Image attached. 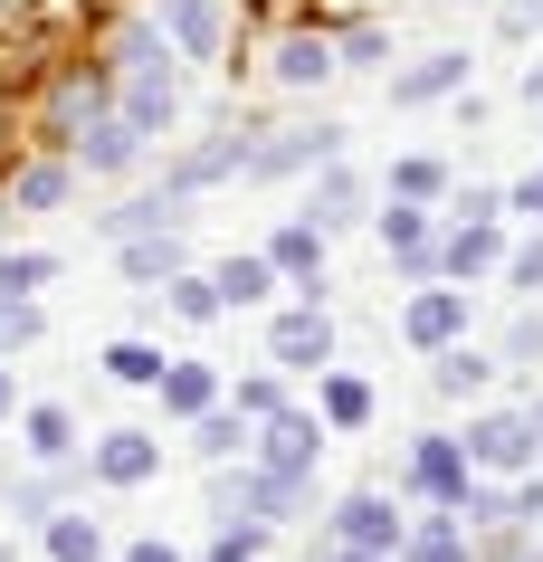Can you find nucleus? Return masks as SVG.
<instances>
[{
	"mask_svg": "<svg viewBox=\"0 0 543 562\" xmlns=\"http://www.w3.org/2000/svg\"><path fill=\"white\" fill-rule=\"evenodd\" d=\"M506 210H514V220H534V229H543V172H524V181H514V191H506Z\"/></svg>",
	"mask_w": 543,
	"mask_h": 562,
	"instance_id": "obj_43",
	"label": "nucleus"
},
{
	"mask_svg": "<svg viewBox=\"0 0 543 562\" xmlns=\"http://www.w3.org/2000/svg\"><path fill=\"white\" fill-rule=\"evenodd\" d=\"M20 448H30L38 468H58V458H77V411H58V401H30V411H20Z\"/></svg>",
	"mask_w": 543,
	"mask_h": 562,
	"instance_id": "obj_21",
	"label": "nucleus"
},
{
	"mask_svg": "<svg viewBox=\"0 0 543 562\" xmlns=\"http://www.w3.org/2000/svg\"><path fill=\"white\" fill-rule=\"evenodd\" d=\"M400 334H410L420 353H449L457 334H467V286H420L410 315H400Z\"/></svg>",
	"mask_w": 543,
	"mask_h": 562,
	"instance_id": "obj_14",
	"label": "nucleus"
},
{
	"mask_svg": "<svg viewBox=\"0 0 543 562\" xmlns=\"http://www.w3.org/2000/svg\"><path fill=\"white\" fill-rule=\"evenodd\" d=\"M467 468L477 476H524L534 468V448H543V419L534 411H486V419H467Z\"/></svg>",
	"mask_w": 543,
	"mask_h": 562,
	"instance_id": "obj_4",
	"label": "nucleus"
},
{
	"mask_svg": "<svg viewBox=\"0 0 543 562\" xmlns=\"http://www.w3.org/2000/svg\"><path fill=\"white\" fill-rule=\"evenodd\" d=\"M534 419H543V411H534Z\"/></svg>",
	"mask_w": 543,
	"mask_h": 562,
	"instance_id": "obj_52",
	"label": "nucleus"
},
{
	"mask_svg": "<svg viewBox=\"0 0 543 562\" xmlns=\"http://www.w3.org/2000/svg\"><path fill=\"white\" fill-rule=\"evenodd\" d=\"M506 353H514V362H543V325H534V315H524V325L506 334Z\"/></svg>",
	"mask_w": 543,
	"mask_h": 562,
	"instance_id": "obj_45",
	"label": "nucleus"
},
{
	"mask_svg": "<svg viewBox=\"0 0 543 562\" xmlns=\"http://www.w3.org/2000/svg\"><path fill=\"white\" fill-rule=\"evenodd\" d=\"M268 77L286 95L325 87V77H333V30H286V38H276V58H268Z\"/></svg>",
	"mask_w": 543,
	"mask_h": 562,
	"instance_id": "obj_18",
	"label": "nucleus"
},
{
	"mask_svg": "<svg viewBox=\"0 0 543 562\" xmlns=\"http://www.w3.org/2000/svg\"><path fill=\"white\" fill-rule=\"evenodd\" d=\"M439 191H449V162H439V153L392 162V201H439Z\"/></svg>",
	"mask_w": 543,
	"mask_h": 562,
	"instance_id": "obj_34",
	"label": "nucleus"
},
{
	"mask_svg": "<svg viewBox=\"0 0 543 562\" xmlns=\"http://www.w3.org/2000/svg\"><path fill=\"white\" fill-rule=\"evenodd\" d=\"M181 220H191V210H181V191H134L124 210H105V220H95V238L115 248V238H144V229H181Z\"/></svg>",
	"mask_w": 543,
	"mask_h": 562,
	"instance_id": "obj_20",
	"label": "nucleus"
},
{
	"mask_svg": "<svg viewBox=\"0 0 543 562\" xmlns=\"http://www.w3.org/2000/svg\"><path fill=\"white\" fill-rule=\"evenodd\" d=\"M58 277V248H0V296H48Z\"/></svg>",
	"mask_w": 543,
	"mask_h": 562,
	"instance_id": "obj_32",
	"label": "nucleus"
},
{
	"mask_svg": "<svg viewBox=\"0 0 543 562\" xmlns=\"http://www.w3.org/2000/svg\"><path fill=\"white\" fill-rule=\"evenodd\" d=\"M477 562H543V543H534V533H514V525H506V533H496V543H486Z\"/></svg>",
	"mask_w": 543,
	"mask_h": 562,
	"instance_id": "obj_41",
	"label": "nucleus"
},
{
	"mask_svg": "<svg viewBox=\"0 0 543 562\" xmlns=\"http://www.w3.org/2000/svg\"><path fill=\"white\" fill-rule=\"evenodd\" d=\"M496 30H506V38H534V30H543V0H506V10H496Z\"/></svg>",
	"mask_w": 543,
	"mask_h": 562,
	"instance_id": "obj_42",
	"label": "nucleus"
},
{
	"mask_svg": "<svg viewBox=\"0 0 543 562\" xmlns=\"http://www.w3.org/2000/svg\"><path fill=\"white\" fill-rule=\"evenodd\" d=\"M67 191H77V162H67V153H38V162L10 172V210H58Z\"/></svg>",
	"mask_w": 543,
	"mask_h": 562,
	"instance_id": "obj_26",
	"label": "nucleus"
},
{
	"mask_svg": "<svg viewBox=\"0 0 543 562\" xmlns=\"http://www.w3.org/2000/svg\"><path fill=\"white\" fill-rule=\"evenodd\" d=\"M268 362L276 372H325L333 362V315L315 296H296L286 315H268Z\"/></svg>",
	"mask_w": 543,
	"mask_h": 562,
	"instance_id": "obj_6",
	"label": "nucleus"
},
{
	"mask_svg": "<svg viewBox=\"0 0 543 562\" xmlns=\"http://www.w3.org/2000/svg\"><path fill=\"white\" fill-rule=\"evenodd\" d=\"M38 543H48V562H105V525H95V515H48V525H38Z\"/></svg>",
	"mask_w": 543,
	"mask_h": 562,
	"instance_id": "obj_29",
	"label": "nucleus"
},
{
	"mask_svg": "<svg viewBox=\"0 0 543 562\" xmlns=\"http://www.w3.org/2000/svg\"><path fill=\"white\" fill-rule=\"evenodd\" d=\"M248 144H258L248 124L211 134V144H191V153L172 162V172H162V191H181V201H191V191H211V181H239V172H248Z\"/></svg>",
	"mask_w": 543,
	"mask_h": 562,
	"instance_id": "obj_10",
	"label": "nucleus"
},
{
	"mask_svg": "<svg viewBox=\"0 0 543 562\" xmlns=\"http://www.w3.org/2000/svg\"><path fill=\"white\" fill-rule=\"evenodd\" d=\"M211 286H219V315H248V305H268V296H276L268 248H258V258H219V267H211Z\"/></svg>",
	"mask_w": 543,
	"mask_h": 562,
	"instance_id": "obj_25",
	"label": "nucleus"
},
{
	"mask_svg": "<svg viewBox=\"0 0 543 562\" xmlns=\"http://www.w3.org/2000/svg\"><path fill=\"white\" fill-rule=\"evenodd\" d=\"M524 95H534V105H543V58H534V67H524Z\"/></svg>",
	"mask_w": 543,
	"mask_h": 562,
	"instance_id": "obj_49",
	"label": "nucleus"
},
{
	"mask_svg": "<svg viewBox=\"0 0 543 562\" xmlns=\"http://www.w3.org/2000/svg\"><path fill=\"white\" fill-rule=\"evenodd\" d=\"M0 419H20V382L10 372H0Z\"/></svg>",
	"mask_w": 543,
	"mask_h": 562,
	"instance_id": "obj_47",
	"label": "nucleus"
},
{
	"mask_svg": "<svg viewBox=\"0 0 543 562\" xmlns=\"http://www.w3.org/2000/svg\"><path fill=\"white\" fill-rule=\"evenodd\" d=\"M162 344H144V334H115V344H105V382H124V391H152L162 382Z\"/></svg>",
	"mask_w": 543,
	"mask_h": 562,
	"instance_id": "obj_30",
	"label": "nucleus"
},
{
	"mask_svg": "<svg viewBox=\"0 0 543 562\" xmlns=\"http://www.w3.org/2000/svg\"><path fill=\"white\" fill-rule=\"evenodd\" d=\"M124 562H181L172 543H124Z\"/></svg>",
	"mask_w": 543,
	"mask_h": 562,
	"instance_id": "obj_46",
	"label": "nucleus"
},
{
	"mask_svg": "<svg viewBox=\"0 0 543 562\" xmlns=\"http://www.w3.org/2000/svg\"><path fill=\"white\" fill-rule=\"evenodd\" d=\"M467 476H477V468H467V448H457V439H420V448H410V468H400V486H410L420 505H457V496H467Z\"/></svg>",
	"mask_w": 543,
	"mask_h": 562,
	"instance_id": "obj_12",
	"label": "nucleus"
},
{
	"mask_svg": "<svg viewBox=\"0 0 543 562\" xmlns=\"http://www.w3.org/2000/svg\"><path fill=\"white\" fill-rule=\"evenodd\" d=\"M38 334H48V315H38V296H0V362L30 353Z\"/></svg>",
	"mask_w": 543,
	"mask_h": 562,
	"instance_id": "obj_35",
	"label": "nucleus"
},
{
	"mask_svg": "<svg viewBox=\"0 0 543 562\" xmlns=\"http://www.w3.org/2000/svg\"><path fill=\"white\" fill-rule=\"evenodd\" d=\"M382 248H392L410 277H429V210L420 201H392V210H382Z\"/></svg>",
	"mask_w": 543,
	"mask_h": 562,
	"instance_id": "obj_28",
	"label": "nucleus"
},
{
	"mask_svg": "<svg viewBox=\"0 0 543 562\" xmlns=\"http://www.w3.org/2000/svg\"><path fill=\"white\" fill-rule=\"evenodd\" d=\"M343 134L353 124H286V134H268V144H248V181H286V172H325V162H343Z\"/></svg>",
	"mask_w": 543,
	"mask_h": 562,
	"instance_id": "obj_3",
	"label": "nucleus"
},
{
	"mask_svg": "<svg viewBox=\"0 0 543 562\" xmlns=\"http://www.w3.org/2000/svg\"><path fill=\"white\" fill-rule=\"evenodd\" d=\"M20 10H30V0H0V20H20Z\"/></svg>",
	"mask_w": 543,
	"mask_h": 562,
	"instance_id": "obj_50",
	"label": "nucleus"
},
{
	"mask_svg": "<svg viewBox=\"0 0 543 562\" xmlns=\"http://www.w3.org/2000/svg\"><path fill=\"white\" fill-rule=\"evenodd\" d=\"M67 162H77V172H134V162H144V134H134V124L115 115V105H105V115H87L77 124V134H67Z\"/></svg>",
	"mask_w": 543,
	"mask_h": 562,
	"instance_id": "obj_8",
	"label": "nucleus"
},
{
	"mask_svg": "<svg viewBox=\"0 0 543 562\" xmlns=\"http://www.w3.org/2000/svg\"><path fill=\"white\" fill-rule=\"evenodd\" d=\"M152 401H162V419H201V411L219 401V372H211V362H162Z\"/></svg>",
	"mask_w": 543,
	"mask_h": 562,
	"instance_id": "obj_23",
	"label": "nucleus"
},
{
	"mask_svg": "<svg viewBox=\"0 0 543 562\" xmlns=\"http://www.w3.org/2000/svg\"><path fill=\"white\" fill-rule=\"evenodd\" d=\"M333 67H392V30L382 20H353V30L333 38Z\"/></svg>",
	"mask_w": 543,
	"mask_h": 562,
	"instance_id": "obj_36",
	"label": "nucleus"
},
{
	"mask_svg": "<svg viewBox=\"0 0 543 562\" xmlns=\"http://www.w3.org/2000/svg\"><path fill=\"white\" fill-rule=\"evenodd\" d=\"M315 419H325V429H372V382H362V372H315Z\"/></svg>",
	"mask_w": 543,
	"mask_h": 562,
	"instance_id": "obj_22",
	"label": "nucleus"
},
{
	"mask_svg": "<svg viewBox=\"0 0 543 562\" xmlns=\"http://www.w3.org/2000/svg\"><path fill=\"white\" fill-rule=\"evenodd\" d=\"M115 267L144 286V296H162L181 267H191V248H181V229H144V238H115Z\"/></svg>",
	"mask_w": 543,
	"mask_h": 562,
	"instance_id": "obj_16",
	"label": "nucleus"
},
{
	"mask_svg": "<svg viewBox=\"0 0 543 562\" xmlns=\"http://www.w3.org/2000/svg\"><path fill=\"white\" fill-rule=\"evenodd\" d=\"M105 77H115V115L134 124L144 144H152V134H172L181 87H172V48H162V30H152V20H124V30H115Z\"/></svg>",
	"mask_w": 543,
	"mask_h": 562,
	"instance_id": "obj_1",
	"label": "nucleus"
},
{
	"mask_svg": "<svg viewBox=\"0 0 543 562\" xmlns=\"http://www.w3.org/2000/svg\"><path fill=\"white\" fill-rule=\"evenodd\" d=\"M305 505H315V476H276V468L248 458L239 476H219V505H211V515H219V525H258V533H268V525H296Z\"/></svg>",
	"mask_w": 543,
	"mask_h": 562,
	"instance_id": "obj_2",
	"label": "nucleus"
},
{
	"mask_svg": "<svg viewBox=\"0 0 543 562\" xmlns=\"http://www.w3.org/2000/svg\"><path fill=\"white\" fill-rule=\"evenodd\" d=\"M152 30L172 58H219L229 48V10L219 0H152Z\"/></svg>",
	"mask_w": 543,
	"mask_h": 562,
	"instance_id": "obj_7",
	"label": "nucleus"
},
{
	"mask_svg": "<svg viewBox=\"0 0 543 562\" xmlns=\"http://www.w3.org/2000/svg\"><path fill=\"white\" fill-rule=\"evenodd\" d=\"M457 220H506V191H457Z\"/></svg>",
	"mask_w": 543,
	"mask_h": 562,
	"instance_id": "obj_44",
	"label": "nucleus"
},
{
	"mask_svg": "<svg viewBox=\"0 0 543 562\" xmlns=\"http://www.w3.org/2000/svg\"><path fill=\"white\" fill-rule=\"evenodd\" d=\"M362 201H372V191H362V172L325 162V172H315V191H305V210H296V220H315V229L333 238V229H362V220H372Z\"/></svg>",
	"mask_w": 543,
	"mask_h": 562,
	"instance_id": "obj_15",
	"label": "nucleus"
},
{
	"mask_svg": "<svg viewBox=\"0 0 543 562\" xmlns=\"http://www.w3.org/2000/svg\"><path fill=\"white\" fill-rule=\"evenodd\" d=\"M429 382L449 391V401H467V391H486V382H496V353H477V344H467V334H457L449 353L429 362Z\"/></svg>",
	"mask_w": 543,
	"mask_h": 562,
	"instance_id": "obj_31",
	"label": "nucleus"
},
{
	"mask_svg": "<svg viewBox=\"0 0 543 562\" xmlns=\"http://www.w3.org/2000/svg\"><path fill=\"white\" fill-rule=\"evenodd\" d=\"M201 562H258V525H219V543Z\"/></svg>",
	"mask_w": 543,
	"mask_h": 562,
	"instance_id": "obj_40",
	"label": "nucleus"
},
{
	"mask_svg": "<svg viewBox=\"0 0 543 562\" xmlns=\"http://www.w3.org/2000/svg\"><path fill=\"white\" fill-rule=\"evenodd\" d=\"M87 476L95 486H152V476H162V439H152V429H105V439L87 448Z\"/></svg>",
	"mask_w": 543,
	"mask_h": 562,
	"instance_id": "obj_11",
	"label": "nucleus"
},
{
	"mask_svg": "<svg viewBox=\"0 0 543 562\" xmlns=\"http://www.w3.org/2000/svg\"><path fill=\"white\" fill-rule=\"evenodd\" d=\"M429 267L467 286V277H486V267H506V229H496V220H457L449 248H429Z\"/></svg>",
	"mask_w": 543,
	"mask_h": 562,
	"instance_id": "obj_17",
	"label": "nucleus"
},
{
	"mask_svg": "<svg viewBox=\"0 0 543 562\" xmlns=\"http://www.w3.org/2000/svg\"><path fill=\"white\" fill-rule=\"evenodd\" d=\"M0 562H10V543H0Z\"/></svg>",
	"mask_w": 543,
	"mask_h": 562,
	"instance_id": "obj_51",
	"label": "nucleus"
},
{
	"mask_svg": "<svg viewBox=\"0 0 543 562\" xmlns=\"http://www.w3.org/2000/svg\"><path fill=\"white\" fill-rule=\"evenodd\" d=\"M325 562H392V553H353V543H333V553Z\"/></svg>",
	"mask_w": 543,
	"mask_h": 562,
	"instance_id": "obj_48",
	"label": "nucleus"
},
{
	"mask_svg": "<svg viewBox=\"0 0 543 562\" xmlns=\"http://www.w3.org/2000/svg\"><path fill=\"white\" fill-rule=\"evenodd\" d=\"M248 429H258V419H239L229 401H211V411L191 419V458H201V468H229V458H248Z\"/></svg>",
	"mask_w": 543,
	"mask_h": 562,
	"instance_id": "obj_24",
	"label": "nucleus"
},
{
	"mask_svg": "<svg viewBox=\"0 0 543 562\" xmlns=\"http://www.w3.org/2000/svg\"><path fill=\"white\" fill-rule=\"evenodd\" d=\"M229 411H239V419H268V411H286V372H276V362H268V372H248V382L229 391Z\"/></svg>",
	"mask_w": 543,
	"mask_h": 562,
	"instance_id": "obj_38",
	"label": "nucleus"
},
{
	"mask_svg": "<svg viewBox=\"0 0 543 562\" xmlns=\"http://www.w3.org/2000/svg\"><path fill=\"white\" fill-rule=\"evenodd\" d=\"M67 486H77V458H58L48 476H20V486H10V515H30V525H48Z\"/></svg>",
	"mask_w": 543,
	"mask_h": 562,
	"instance_id": "obj_33",
	"label": "nucleus"
},
{
	"mask_svg": "<svg viewBox=\"0 0 543 562\" xmlns=\"http://www.w3.org/2000/svg\"><path fill=\"white\" fill-rule=\"evenodd\" d=\"M400 505L382 496V486H353V496L333 505V543H353V553H400Z\"/></svg>",
	"mask_w": 543,
	"mask_h": 562,
	"instance_id": "obj_9",
	"label": "nucleus"
},
{
	"mask_svg": "<svg viewBox=\"0 0 543 562\" xmlns=\"http://www.w3.org/2000/svg\"><path fill=\"white\" fill-rule=\"evenodd\" d=\"M162 296H172V315H181V325H219V286H211V277H191V267H181Z\"/></svg>",
	"mask_w": 543,
	"mask_h": 562,
	"instance_id": "obj_37",
	"label": "nucleus"
},
{
	"mask_svg": "<svg viewBox=\"0 0 543 562\" xmlns=\"http://www.w3.org/2000/svg\"><path fill=\"white\" fill-rule=\"evenodd\" d=\"M506 286L514 296H543V229L524 238V248H506Z\"/></svg>",
	"mask_w": 543,
	"mask_h": 562,
	"instance_id": "obj_39",
	"label": "nucleus"
},
{
	"mask_svg": "<svg viewBox=\"0 0 543 562\" xmlns=\"http://www.w3.org/2000/svg\"><path fill=\"white\" fill-rule=\"evenodd\" d=\"M400 562H477L467 533H457V505H439V515H420V525L400 533Z\"/></svg>",
	"mask_w": 543,
	"mask_h": 562,
	"instance_id": "obj_27",
	"label": "nucleus"
},
{
	"mask_svg": "<svg viewBox=\"0 0 543 562\" xmlns=\"http://www.w3.org/2000/svg\"><path fill=\"white\" fill-rule=\"evenodd\" d=\"M325 439H333L325 419L286 401V411H268L258 429H248V458H258V468H276V476H315V458H325Z\"/></svg>",
	"mask_w": 543,
	"mask_h": 562,
	"instance_id": "obj_5",
	"label": "nucleus"
},
{
	"mask_svg": "<svg viewBox=\"0 0 543 562\" xmlns=\"http://www.w3.org/2000/svg\"><path fill=\"white\" fill-rule=\"evenodd\" d=\"M268 267H276V286H296V296L325 305V229H315V220H286V229L268 238Z\"/></svg>",
	"mask_w": 543,
	"mask_h": 562,
	"instance_id": "obj_13",
	"label": "nucleus"
},
{
	"mask_svg": "<svg viewBox=\"0 0 543 562\" xmlns=\"http://www.w3.org/2000/svg\"><path fill=\"white\" fill-rule=\"evenodd\" d=\"M467 87V48H429L420 67H400L392 77V105H439V95Z\"/></svg>",
	"mask_w": 543,
	"mask_h": 562,
	"instance_id": "obj_19",
	"label": "nucleus"
}]
</instances>
